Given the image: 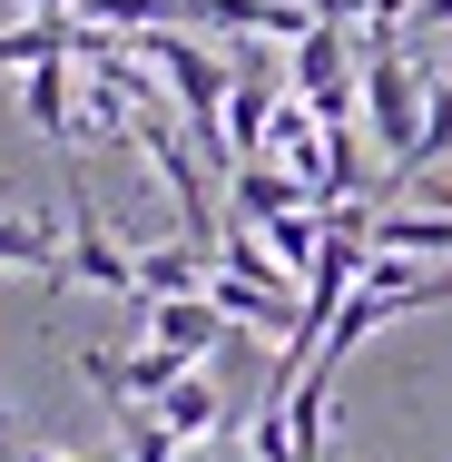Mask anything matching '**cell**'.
<instances>
[{
  "label": "cell",
  "mask_w": 452,
  "mask_h": 462,
  "mask_svg": "<svg viewBox=\"0 0 452 462\" xmlns=\"http://www.w3.org/2000/svg\"><path fill=\"white\" fill-rule=\"evenodd\" d=\"M423 108H433V89L403 69V40H374V50H364V138L383 148V168H403V158H413Z\"/></svg>",
  "instance_id": "cell-1"
},
{
  "label": "cell",
  "mask_w": 452,
  "mask_h": 462,
  "mask_svg": "<svg viewBox=\"0 0 452 462\" xmlns=\"http://www.w3.org/2000/svg\"><path fill=\"white\" fill-rule=\"evenodd\" d=\"M60 217H69V285L89 276L98 295H128L138 305V256L98 226V207H89V187H79V168H69V197H60Z\"/></svg>",
  "instance_id": "cell-2"
},
{
  "label": "cell",
  "mask_w": 452,
  "mask_h": 462,
  "mask_svg": "<svg viewBox=\"0 0 452 462\" xmlns=\"http://www.w3.org/2000/svg\"><path fill=\"white\" fill-rule=\"evenodd\" d=\"M40 276V285H69V217H0V276Z\"/></svg>",
  "instance_id": "cell-3"
},
{
  "label": "cell",
  "mask_w": 452,
  "mask_h": 462,
  "mask_svg": "<svg viewBox=\"0 0 452 462\" xmlns=\"http://www.w3.org/2000/svg\"><path fill=\"white\" fill-rule=\"evenodd\" d=\"M178 20H217V30H236V40H285V50L315 30L305 0H178Z\"/></svg>",
  "instance_id": "cell-4"
},
{
  "label": "cell",
  "mask_w": 452,
  "mask_h": 462,
  "mask_svg": "<svg viewBox=\"0 0 452 462\" xmlns=\"http://www.w3.org/2000/svg\"><path fill=\"white\" fill-rule=\"evenodd\" d=\"M148 345H168L178 365H207V355L226 345V305H217V295H168V305H148Z\"/></svg>",
  "instance_id": "cell-5"
},
{
  "label": "cell",
  "mask_w": 452,
  "mask_h": 462,
  "mask_svg": "<svg viewBox=\"0 0 452 462\" xmlns=\"http://www.w3.org/2000/svg\"><path fill=\"white\" fill-rule=\"evenodd\" d=\"M295 207H315V187L295 178V168H275V158H246V168H236V187H226V217H246V226L295 217Z\"/></svg>",
  "instance_id": "cell-6"
},
{
  "label": "cell",
  "mask_w": 452,
  "mask_h": 462,
  "mask_svg": "<svg viewBox=\"0 0 452 462\" xmlns=\"http://www.w3.org/2000/svg\"><path fill=\"white\" fill-rule=\"evenodd\" d=\"M207 276H217V246H197V236H168V246H148V256H138V305L207 295Z\"/></svg>",
  "instance_id": "cell-7"
},
{
  "label": "cell",
  "mask_w": 452,
  "mask_h": 462,
  "mask_svg": "<svg viewBox=\"0 0 452 462\" xmlns=\"http://www.w3.org/2000/svg\"><path fill=\"white\" fill-rule=\"evenodd\" d=\"M69 69H79V60H40V69L20 79V118H30L60 158H69Z\"/></svg>",
  "instance_id": "cell-8"
},
{
  "label": "cell",
  "mask_w": 452,
  "mask_h": 462,
  "mask_svg": "<svg viewBox=\"0 0 452 462\" xmlns=\"http://www.w3.org/2000/svg\"><path fill=\"white\" fill-rule=\"evenodd\" d=\"M148 413H158V423H168V433H178V443H207V433H217V423H226V393H217V383H207V374H178V383H168V393H158V403H148Z\"/></svg>",
  "instance_id": "cell-9"
},
{
  "label": "cell",
  "mask_w": 452,
  "mask_h": 462,
  "mask_svg": "<svg viewBox=\"0 0 452 462\" xmlns=\"http://www.w3.org/2000/svg\"><path fill=\"white\" fill-rule=\"evenodd\" d=\"M374 256H423V266H443L452 256V217H374Z\"/></svg>",
  "instance_id": "cell-10"
},
{
  "label": "cell",
  "mask_w": 452,
  "mask_h": 462,
  "mask_svg": "<svg viewBox=\"0 0 452 462\" xmlns=\"http://www.w3.org/2000/svg\"><path fill=\"white\" fill-rule=\"evenodd\" d=\"M452 158V79H433V108H423V138H413V158L393 168V178H433Z\"/></svg>",
  "instance_id": "cell-11"
},
{
  "label": "cell",
  "mask_w": 452,
  "mask_h": 462,
  "mask_svg": "<svg viewBox=\"0 0 452 462\" xmlns=\"http://www.w3.org/2000/svg\"><path fill=\"white\" fill-rule=\"evenodd\" d=\"M118 462H187V443L158 423V413H148V403H138V413H128V443H118Z\"/></svg>",
  "instance_id": "cell-12"
},
{
  "label": "cell",
  "mask_w": 452,
  "mask_h": 462,
  "mask_svg": "<svg viewBox=\"0 0 452 462\" xmlns=\"http://www.w3.org/2000/svg\"><path fill=\"white\" fill-rule=\"evenodd\" d=\"M413 10H423V0H364V50H374V40H403Z\"/></svg>",
  "instance_id": "cell-13"
},
{
  "label": "cell",
  "mask_w": 452,
  "mask_h": 462,
  "mask_svg": "<svg viewBox=\"0 0 452 462\" xmlns=\"http://www.w3.org/2000/svg\"><path fill=\"white\" fill-rule=\"evenodd\" d=\"M315 20H364V0H305Z\"/></svg>",
  "instance_id": "cell-14"
},
{
  "label": "cell",
  "mask_w": 452,
  "mask_h": 462,
  "mask_svg": "<svg viewBox=\"0 0 452 462\" xmlns=\"http://www.w3.org/2000/svg\"><path fill=\"white\" fill-rule=\"evenodd\" d=\"M413 30H452V0H423V10H413Z\"/></svg>",
  "instance_id": "cell-15"
},
{
  "label": "cell",
  "mask_w": 452,
  "mask_h": 462,
  "mask_svg": "<svg viewBox=\"0 0 452 462\" xmlns=\"http://www.w3.org/2000/svg\"><path fill=\"white\" fill-rule=\"evenodd\" d=\"M20 10H89V0H20Z\"/></svg>",
  "instance_id": "cell-16"
},
{
  "label": "cell",
  "mask_w": 452,
  "mask_h": 462,
  "mask_svg": "<svg viewBox=\"0 0 452 462\" xmlns=\"http://www.w3.org/2000/svg\"><path fill=\"white\" fill-rule=\"evenodd\" d=\"M0 462H20V443H10V433H0Z\"/></svg>",
  "instance_id": "cell-17"
}]
</instances>
